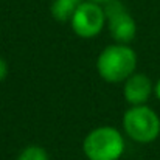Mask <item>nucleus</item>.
Returning a JSON list of instances; mask_svg holds the SVG:
<instances>
[{"mask_svg":"<svg viewBox=\"0 0 160 160\" xmlns=\"http://www.w3.org/2000/svg\"><path fill=\"white\" fill-rule=\"evenodd\" d=\"M123 129L129 138L137 143H151L160 134V118L145 106H131L123 115Z\"/></svg>","mask_w":160,"mask_h":160,"instance_id":"nucleus-3","label":"nucleus"},{"mask_svg":"<svg viewBox=\"0 0 160 160\" xmlns=\"http://www.w3.org/2000/svg\"><path fill=\"white\" fill-rule=\"evenodd\" d=\"M124 149L123 134L112 126L92 129L82 142V151L87 160H120Z\"/></svg>","mask_w":160,"mask_h":160,"instance_id":"nucleus-2","label":"nucleus"},{"mask_svg":"<svg viewBox=\"0 0 160 160\" xmlns=\"http://www.w3.org/2000/svg\"><path fill=\"white\" fill-rule=\"evenodd\" d=\"M137 68V53L126 44L106 47L97 59V72L106 82H124Z\"/></svg>","mask_w":160,"mask_h":160,"instance_id":"nucleus-1","label":"nucleus"},{"mask_svg":"<svg viewBox=\"0 0 160 160\" xmlns=\"http://www.w3.org/2000/svg\"><path fill=\"white\" fill-rule=\"evenodd\" d=\"M152 92H154L152 81L143 73H134L124 81L123 95L131 106L145 104L149 100Z\"/></svg>","mask_w":160,"mask_h":160,"instance_id":"nucleus-6","label":"nucleus"},{"mask_svg":"<svg viewBox=\"0 0 160 160\" xmlns=\"http://www.w3.org/2000/svg\"><path fill=\"white\" fill-rule=\"evenodd\" d=\"M17 160H50V157L42 146L30 145L17 156Z\"/></svg>","mask_w":160,"mask_h":160,"instance_id":"nucleus-8","label":"nucleus"},{"mask_svg":"<svg viewBox=\"0 0 160 160\" xmlns=\"http://www.w3.org/2000/svg\"><path fill=\"white\" fill-rule=\"evenodd\" d=\"M84 0H53L50 12L58 22H70L73 12Z\"/></svg>","mask_w":160,"mask_h":160,"instance_id":"nucleus-7","label":"nucleus"},{"mask_svg":"<svg viewBox=\"0 0 160 160\" xmlns=\"http://www.w3.org/2000/svg\"><path fill=\"white\" fill-rule=\"evenodd\" d=\"M0 41H2V31H0Z\"/></svg>","mask_w":160,"mask_h":160,"instance_id":"nucleus-12","label":"nucleus"},{"mask_svg":"<svg viewBox=\"0 0 160 160\" xmlns=\"http://www.w3.org/2000/svg\"><path fill=\"white\" fill-rule=\"evenodd\" d=\"M106 25L110 36L117 44H129L137 34V23L134 17L126 11V8L118 0H110L104 3Z\"/></svg>","mask_w":160,"mask_h":160,"instance_id":"nucleus-5","label":"nucleus"},{"mask_svg":"<svg viewBox=\"0 0 160 160\" xmlns=\"http://www.w3.org/2000/svg\"><path fill=\"white\" fill-rule=\"evenodd\" d=\"M106 25L104 8L100 3L84 0L70 19V27L73 33L82 39L97 38Z\"/></svg>","mask_w":160,"mask_h":160,"instance_id":"nucleus-4","label":"nucleus"},{"mask_svg":"<svg viewBox=\"0 0 160 160\" xmlns=\"http://www.w3.org/2000/svg\"><path fill=\"white\" fill-rule=\"evenodd\" d=\"M154 93H156V97L160 100V79L157 81V84L154 86Z\"/></svg>","mask_w":160,"mask_h":160,"instance_id":"nucleus-10","label":"nucleus"},{"mask_svg":"<svg viewBox=\"0 0 160 160\" xmlns=\"http://www.w3.org/2000/svg\"><path fill=\"white\" fill-rule=\"evenodd\" d=\"M8 72H9V68H8L6 61L3 58H0V82L5 81V78L8 76Z\"/></svg>","mask_w":160,"mask_h":160,"instance_id":"nucleus-9","label":"nucleus"},{"mask_svg":"<svg viewBox=\"0 0 160 160\" xmlns=\"http://www.w3.org/2000/svg\"><path fill=\"white\" fill-rule=\"evenodd\" d=\"M90 2H95V3H100V5H104L107 2H110V0H90Z\"/></svg>","mask_w":160,"mask_h":160,"instance_id":"nucleus-11","label":"nucleus"}]
</instances>
